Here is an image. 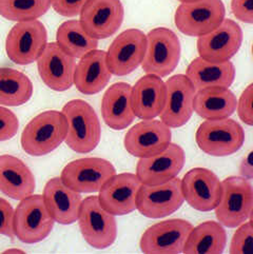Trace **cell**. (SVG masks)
I'll return each instance as SVG.
<instances>
[{
    "mask_svg": "<svg viewBox=\"0 0 253 254\" xmlns=\"http://www.w3.org/2000/svg\"><path fill=\"white\" fill-rule=\"evenodd\" d=\"M195 140L206 154L223 157L236 153L243 147L245 132L238 122L229 117L205 121L196 130Z\"/></svg>",
    "mask_w": 253,
    "mask_h": 254,
    "instance_id": "4",
    "label": "cell"
},
{
    "mask_svg": "<svg viewBox=\"0 0 253 254\" xmlns=\"http://www.w3.org/2000/svg\"><path fill=\"white\" fill-rule=\"evenodd\" d=\"M230 253H253V226L243 223L235 231L230 244Z\"/></svg>",
    "mask_w": 253,
    "mask_h": 254,
    "instance_id": "33",
    "label": "cell"
},
{
    "mask_svg": "<svg viewBox=\"0 0 253 254\" xmlns=\"http://www.w3.org/2000/svg\"><path fill=\"white\" fill-rule=\"evenodd\" d=\"M15 210L10 202L0 197V234L13 238Z\"/></svg>",
    "mask_w": 253,
    "mask_h": 254,
    "instance_id": "36",
    "label": "cell"
},
{
    "mask_svg": "<svg viewBox=\"0 0 253 254\" xmlns=\"http://www.w3.org/2000/svg\"><path fill=\"white\" fill-rule=\"evenodd\" d=\"M79 15L88 34L96 39H106L121 28L125 11L121 0H88Z\"/></svg>",
    "mask_w": 253,
    "mask_h": 254,
    "instance_id": "17",
    "label": "cell"
},
{
    "mask_svg": "<svg viewBox=\"0 0 253 254\" xmlns=\"http://www.w3.org/2000/svg\"><path fill=\"white\" fill-rule=\"evenodd\" d=\"M48 42V33L39 20L17 22L5 40L7 57L17 64L25 65L37 62Z\"/></svg>",
    "mask_w": 253,
    "mask_h": 254,
    "instance_id": "9",
    "label": "cell"
},
{
    "mask_svg": "<svg viewBox=\"0 0 253 254\" xmlns=\"http://www.w3.org/2000/svg\"><path fill=\"white\" fill-rule=\"evenodd\" d=\"M37 67L41 80L51 90L63 92L74 84L75 58L64 52L57 42L47 44L37 59Z\"/></svg>",
    "mask_w": 253,
    "mask_h": 254,
    "instance_id": "19",
    "label": "cell"
},
{
    "mask_svg": "<svg viewBox=\"0 0 253 254\" xmlns=\"http://www.w3.org/2000/svg\"><path fill=\"white\" fill-rule=\"evenodd\" d=\"M226 8L222 0H196L183 2L176 8V28L187 36L199 37L223 22Z\"/></svg>",
    "mask_w": 253,
    "mask_h": 254,
    "instance_id": "8",
    "label": "cell"
},
{
    "mask_svg": "<svg viewBox=\"0 0 253 254\" xmlns=\"http://www.w3.org/2000/svg\"><path fill=\"white\" fill-rule=\"evenodd\" d=\"M243 42V31L231 19H224L216 29L197 39L199 57L212 63L228 62L239 52Z\"/></svg>",
    "mask_w": 253,
    "mask_h": 254,
    "instance_id": "18",
    "label": "cell"
},
{
    "mask_svg": "<svg viewBox=\"0 0 253 254\" xmlns=\"http://www.w3.org/2000/svg\"><path fill=\"white\" fill-rule=\"evenodd\" d=\"M115 174V168L109 160L87 157L67 164L63 169L61 179L79 193H95Z\"/></svg>",
    "mask_w": 253,
    "mask_h": 254,
    "instance_id": "11",
    "label": "cell"
},
{
    "mask_svg": "<svg viewBox=\"0 0 253 254\" xmlns=\"http://www.w3.org/2000/svg\"><path fill=\"white\" fill-rule=\"evenodd\" d=\"M77 222L84 241L93 248L106 249L116 241L115 215L104 209L98 196L93 195L82 200Z\"/></svg>",
    "mask_w": 253,
    "mask_h": 254,
    "instance_id": "7",
    "label": "cell"
},
{
    "mask_svg": "<svg viewBox=\"0 0 253 254\" xmlns=\"http://www.w3.org/2000/svg\"><path fill=\"white\" fill-rule=\"evenodd\" d=\"M236 109L241 121L246 125L253 126V82L242 93Z\"/></svg>",
    "mask_w": 253,
    "mask_h": 254,
    "instance_id": "35",
    "label": "cell"
},
{
    "mask_svg": "<svg viewBox=\"0 0 253 254\" xmlns=\"http://www.w3.org/2000/svg\"><path fill=\"white\" fill-rule=\"evenodd\" d=\"M18 129L19 121L17 116L11 110L0 106V141L12 139Z\"/></svg>",
    "mask_w": 253,
    "mask_h": 254,
    "instance_id": "34",
    "label": "cell"
},
{
    "mask_svg": "<svg viewBox=\"0 0 253 254\" xmlns=\"http://www.w3.org/2000/svg\"><path fill=\"white\" fill-rule=\"evenodd\" d=\"M186 155L184 149L170 143L163 152L139 158L136 165V175L143 185H159L173 180L185 166Z\"/></svg>",
    "mask_w": 253,
    "mask_h": 254,
    "instance_id": "21",
    "label": "cell"
},
{
    "mask_svg": "<svg viewBox=\"0 0 253 254\" xmlns=\"http://www.w3.org/2000/svg\"><path fill=\"white\" fill-rule=\"evenodd\" d=\"M249 219H250V224L253 226V210H252V212H251V214H250V217H249Z\"/></svg>",
    "mask_w": 253,
    "mask_h": 254,
    "instance_id": "41",
    "label": "cell"
},
{
    "mask_svg": "<svg viewBox=\"0 0 253 254\" xmlns=\"http://www.w3.org/2000/svg\"><path fill=\"white\" fill-rule=\"evenodd\" d=\"M185 201L182 181L177 177L159 185H141L136 197V209L149 218H164L173 214Z\"/></svg>",
    "mask_w": 253,
    "mask_h": 254,
    "instance_id": "10",
    "label": "cell"
},
{
    "mask_svg": "<svg viewBox=\"0 0 253 254\" xmlns=\"http://www.w3.org/2000/svg\"><path fill=\"white\" fill-rule=\"evenodd\" d=\"M88 0H51L54 11L64 17H75L80 14Z\"/></svg>",
    "mask_w": 253,
    "mask_h": 254,
    "instance_id": "37",
    "label": "cell"
},
{
    "mask_svg": "<svg viewBox=\"0 0 253 254\" xmlns=\"http://www.w3.org/2000/svg\"><path fill=\"white\" fill-rule=\"evenodd\" d=\"M56 40L58 46L74 58H81L98 47V39L88 34L79 20H67L59 25Z\"/></svg>",
    "mask_w": 253,
    "mask_h": 254,
    "instance_id": "30",
    "label": "cell"
},
{
    "mask_svg": "<svg viewBox=\"0 0 253 254\" xmlns=\"http://www.w3.org/2000/svg\"><path fill=\"white\" fill-rule=\"evenodd\" d=\"M147 35L138 29L121 33L109 47L107 63L110 71L116 76H126L136 70L146 54Z\"/></svg>",
    "mask_w": 253,
    "mask_h": 254,
    "instance_id": "13",
    "label": "cell"
},
{
    "mask_svg": "<svg viewBox=\"0 0 253 254\" xmlns=\"http://www.w3.org/2000/svg\"><path fill=\"white\" fill-rule=\"evenodd\" d=\"M182 190L189 206L200 212L216 208L222 194V182L206 168H193L182 180Z\"/></svg>",
    "mask_w": 253,
    "mask_h": 254,
    "instance_id": "15",
    "label": "cell"
},
{
    "mask_svg": "<svg viewBox=\"0 0 253 254\" xmlns=\"http://www.w3.org/2000/svg\"><path fill=\"white\" fill-rule=\"evenodd\" d=\"M192 229V224L181 218L167 219L152 225L141 235L140 250L149 254L183 253Z\"/></svg>",
    "mask_w": 253,
    "mask_h": 254,
    "instance_id": "12",
    "label": "cell"
},
{
    "mask_svg": "<svg viewBox=\"0 0 253 254\" xmlns=\"http://www.w3.org/2000/svg\"><path fill=\"white\" fill-rule=\"evenodd\" d=\"M33 95V83L27 75L8 67H0V105L18 107Z\"/></svg>",
    "mask_w": 253,
    "mask_h": 254,
    "instance_id": "31",
    "label": "cell"
},
{
    "mask_svg": "<svg viewBox=\"0 0 253 254\" xmlns=\"http://www.w3.org/2000/svg\"><path fill=\"white\" fill-rule=\"evenodd\" d=\"M231 11L239 20L253 23V0H231Z\"/></svg>",
    "mask_w": 253,
    "mask_h": 254,
    "instance_id": "38",
    "label": "cell"
},
{
    "mask_svg": "<svg viewBox=\"0 0 253 254\" xmlns=\"http://www.w3.org/2000/svg\"><path fill=\"white\" fill-rule=\"evenodd\" d=\"M66 132L67 123L63 113L49 110L36 115L25 126L21 147L29 155H47L64 141Z\"/></svg>",
    "mask_w": 253,
    "mask_h": 254,
    "instance_id": "1",
    "label": "cell"
},
{
    "mask_svg": "<svg viewBox=\"0 0 253 254\" xmlns=\"http://www.w3.org/2000/svg\"><path fill=\"white\" fill-rule=\"evenodd\" d=\"M3 253H24V251L21 249L14 248V249H7V250L3 251Z\"/></svg>",
    "mask_w": 253,
    "mask_h": 254,
    "instance_id": "40",
    "label": "cell"
},
{
    "mask_svg": "<svg viewBox=\"0 0 253 254\" xmlns=\"http://www.w3.org/2000/svg\"><path fill=\"white\" fill-rule=\"evenodd\" d=\"M182 3L183 2H192V1H196V0H179Z\"/></svg>",
    "mask_w": 253,
    "mask_h": 254,
    "instance_id": "42",
    "label": "cell"
},
{
    "mask_svg": "<svg viewBox=\"0 0 253 254\" xmlns=\"http://www.w3.org/2000/svg\"><path fill=\"white\" fill-rule=\"evenodd\" d=\"M186 76L196 91L206 88H229L235 78V67L230 62L212 63L197 57L189 64Z\"/></svg>",
    "mask_w": 253,
    "mask_h": 254,
    "instance_id": "27",
    "label": "cell"
},
{
    "mask_svg": "<svg viewBox=\"0 0 253 254\" xmlns=\"http://www.w3.org/2000/svg\"><path fill=\"white\" fill-rule=\"evenodd\" d=\"M243 174L245 175V179H253V152L248 155L247 159H245V162L242 166Z\"/></svg>",
    "mask_w": 253,
    "mask_h": 254,
    "instance_id": "39",
    "label": "cell"
},
{
    "mask_svg": "<svg viewBox=\"0 0 253 254\" xmlns=\"http://www.w3.org/2000/svg\"><path fill=\"white\" fill-rule=\"evenodd\" d=\"M55 221L46 207L42 195H32L20 200L14 213V233L24 244L46 240Z\"/></svg>",
    "mask_w": 253,
    "mask_h": 254,
    "instance_id": "6",
    "label": "cell"
},
{
    "mask_svg": "<svg viewBox=\"0 0 253 254\" xmlns=\"http://www.w3.org/2000/svg\"><path fill=\"white\" fill-rule=\"evenodd\" d=\"M171 128L162 121L143 120L125 135V148L132 156L143 158L156 155L171 143Z\"/></svg>",
    "mask_w": 253,
    "mask_h": 254,
    "instance_id": "14",
    "label": "cell"
},
{
    "mask_svg": "<svg viewBox=\"0 0 253 254\" xmlns=\"http://www.w3.org/2000/svg\"><path fill=\"white\" fill-rule=\"evenodd\" d=\"M182 47L176 34L167 28L151 30L147 35L146 54L141 63L147 74L159 77L170 75L180 63Z\"/></svg>",
    "mask_w": 253,
    "mask_h": 254,
    "instance_id": "5",
    "label": "cell"
},
{
    "mask_svg": "<svg viewBox=\"0 0 253 254\" xmlns=\"http://www.w3.org/2000/svg\"><path fill=\"white\" fill-rule=\"evenodd\" d=\"M132 88L126 82H116L110 87L101 100V115L106 125L113 130H124L134 122Z\"/></svg>",
    "mask_w": 253,
    "mask_h": 254,
    "instance_id": "26",
    "label": "cell"
},
{
    "mask_svg": "<svg viewBox=\"0 0 253 254\" xmlns=\"http://www.w3.org/2000/svg\"><path fill=\"white\" fill-rule=\"evenodd\" d=\"M252 55H253V45H252Z\"/></svg>",
    "mask_w": 253,
    "mask_h": 254,
    "instance_id": "43",
    "label": "cell"
},
{
    "mask_svg": "<svg viewBox=\"0 0 253 254\" xmlns=\"http://www.w3.org/2000/svg\"><path fill=\"white\" fill-rule=\"evenodd\" d=\"M67 123L65 143L77 153H89L100 141L101 127L98 116L87 101L74 99L66 103L62 111Z\"/></svg>",
    "mask_w": 253,
    "mask_h": 254,
    "instance_id": "2",
    "label": "cell"
},
{
    "mask_svg": "<svg viewBox=\"0 0 253 254\" xmlns=\"http://www.w3.org/2000/svg\"><path fill=\"white\" fill-rule=\"evenodd\" d=\"M215 215L227 228H238L253 210V187L243 176H230L222 182V194Z\"/></svg>",
    "mask_w": 253,
    "mask_h": 254,
    "instance_id": "3",
    "label": "cell"
},
{
    "mask_svg": "<svg viewBox=\"0 0 253 254\" xmlns=\"http://www.w3.org/2000/svg\"><path fill=\"white\" fill-rule=\"evenodd\" d=\"M141 185L136 174H115L98 191L100 205L115 216L132 213L136 210V197Z\"/></svg>",
    "mask_w": 253,
    "mask_h": 254,
    "instance_id": "20",
    "label": "cell"
},
{
    "mask_svg": "<svg viewBox=\"0 0 253 254\" xmlns=\"http://www.w3.org/2000/svg\"><path fill=\"white\" fill-rule=\"evenodd\" d=\"M111 76L107 52L96 49L80 58L75 67L74 86L84 95H94L106 88Z\"/></svg>",
    "mask_w": 253,
    "mask_h": 254,
    "instance_id": "23",
    "label": "cell"
},
{
    "mask_svg": "<svg viewBox=\"0 0 253 254\" xmlns=\"http://www.w3.org/2000/svg\"><path fill=\"white\" fill-rule=\"evenodd\" d=\"M227 234L221 223L205 222L193 227L183 253H223Z\"/></svg>",
    "mask_w": 253,
    "mask_h": 254,
    "instance_id": "29",
    "label": "cell"
},
{
    "mask_svg": "<svg viewBox=\"0 0 253 254\" xmlns=\"http://www.w3.org/2000/svg\"><path fill=\"white\" fill-rule=\"evenodd\" d=\"M238 107V100L229 88H206L196 91L194 112L205 121L224 120L231 116Z\"/></svg>",
    "mask_w": 253,
    "mask_h": 254,
    "instance_id": "28",
    "label": "cell"
},
{
    "mask_svg": "<svg viewBox=\"0 0 253 254\" xmlns=\"http://www.w3.org/2000/svg\"><path fill=\"white\" fill-rule=\"evenodd\" d=\"M35 188V177L20 158L0 155V191L13 199L21 200L32 195Z\"/></svg>",
    "mask_w": 253,
    "mask_h": 254,
    "instance_id": "25",
    "label": "cell"
},
{
    "mask_svg": "<svg viewBox=\"0 0 253 254\" xmlns=\"http://www.w3.org/2000/svg\"><path fill=\"white\" fill-rule=\"evenodd\" d=\"M166 83L162 77L147 74L132 88V107L140 120H154L162 113L166 103Z\"/></svg>",
    "mask_w": 253,
    "mask_h": 254,
    "instance_id": "24",
    "label": "cell"
},
{
    "mask_svg": "<svg viewBox=\"0 0 253 254\" xmlns=\"http://www.w3.org/2000/svg\"><path fill=\"white\" fill-rule=\"evenodd\" d=\"M166 103L160 121L170 128H180L187 124L194 112L196 90L186 75L177 74L166 82Z\"/></svg>",
    "mask_w": 253,
    "mask_h": 254,
    "instance_id": "16",
    "label": "cell"
},
{
    "mask_svg": "<svg viewBox=\"0 0 253 254\" xmlns=\"http://www.w3.org/2000/svg\"><path fill=\"white\" fill-rule=\"evenodd\" d=\"M51 0H0V15L11 21H29L44 16Z\"/></svg>",
    "mask_w": 253,
    "mask_h": 254,
    "instance_id": "32",
    "label": "cell"
},
{
    "mask_svg": "<svg viewBox=\"0 0 253 254\" xmlns=\"http://www.w3.org/2000/svg\"><path fill=\"white\" fill-rule=\"evenodd\" d=\"M42 197L49 213L56 223L71 225L77 222L82 202L81 194L66 186L61 177L48 181Z\"/></svg>",
    "mask_w": 253,
    "mask_h": 254,
    "instance_id": "22",
    "label": "cell"
}]
</instances>
